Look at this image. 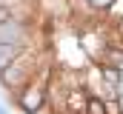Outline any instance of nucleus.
<instances>
[{"mask_svg": "<svg viewBox=\"0 0 123 114\" xmlns=\"http://www.w3.org/2000/svg\"><path fill=\"white\" fill-rule=\"evenodd\" d=\"M89 97H92V91H89L86 86L69 88V91H66V100H63V114H86Z\"/></svg>", "mask_w": 123, "mask_h": 114, "instance_id": "20e7f679", "label": "nucleus"}, {"mask_svg": "<svg viewBox=\"0 0 123 114\" xmlns=\"http://www.w3.org/2000/svg\"><path fill=\"white\" fill-rule=\"evenodd\" d=\"M0 3H9V0H0Z\"/></svg>", "mask_w": 123, "mask_h": 114, "instance_id": "1a4fd4ad", "label": "nucleus"}, {"mask_svg": "<svg viewBox=\"0 0 123 114\" xmlns=\"http://www.w3.org/2000/svg\"><path fill=\"white\" fill-rule=\"evenodd\" d=\"M26 49H31V46H14V43H0V68H3V66H9L12 60H17V57L23 54Z\"/></svg>", "mask_w": 123, "mask_h": 114, "instance_id": "39448f33", "label": "nucleus"}, {"mask_svg": "<svg viewBox=\"0 0 123 114\" xmlns=\"http://www.w3.org/2000/svg\"><path fill=\"white\" fill-rule=\"evenodd\" d=\"M0 43H14V46H31V20L9 17L0 23Z\"/></svg>", "mask_w": 123, "mask_h": 114, "instance_id": "7ed1b4c3", "label": "nucleus"}, {"mask_svg": "<svg viewBox=\"0 0 123 114\" xmlns=\"http://www.w3.org/2000/svg\"><path fill=\"white\" fill-rule=\"evenodd\" d=\"M34 77H37V74H34V54H31V49H26L17 60H12L9 66L0 68V86H3L14 100H17V94H20Z\"/></svg>", "mask_w": 123, "mask_h": 114, "instance_id": "f257e3e1", "label": "nucleus"}, {"mask_svg": "<svg viewBox=\"0 0 123 114\" xmlns=\"http://www.w3.org/2000/svg\"><path fill=\"white\" fill-rule=\"evenodd\" d=\"M0 114H9V108H6V106H0Z\"/></svg>", "mask_w": 123, "mask_h": 114, "instance_id": "6e6552de", "label": "nucleus"}, {"mask_svg": "<svg viewBox=\"0 0 123 114\" xmlns=\"http://www.w3.org/2000/svg\"><path fill=\"white\" fill-rule=\"evenodd\" d=\"M120 103H123V100H106V108H109V114H120Z\"/></svg>", "mask_w": 123, "mask_h": 114, "instance_id": "423d86ee", "label": "nucleus"}, {"mask_svg": "<svg viewBox=\"0 0 123 114\" xmlns=\"http://www.w3.org/2000/svg\"><path fill=\"white\" fill-rule=\"evenodd\" d=\"M9 17H14V14H12V9H9L6 3H0V23H3V20H9Z\"/></svg>", "mask_w": 123, "mask_h": 114, "instance_id": "0eeeda50", "label": "nucleus"}, {"mask_svg": "<svg viewBox=\"0 0 123 114\" xmlns=\"http://www.w3.org/2000/svg\"><path fill=\"white\" fill-rule=\"evenodd\" d=\"M46 77H52L49 68H46L40 77H34V80L17 94V106H20L23 114H37L46 103H49V80H46Z\"/></svg>", "mask_w": 123, "mask_h": 114, "instance_id": "f03ea898", "label": "nucleus"}]
</instances>
